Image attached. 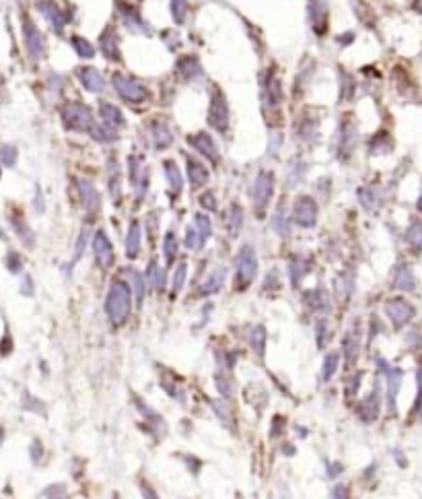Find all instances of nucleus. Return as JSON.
I'll use <instances>...</instances> for the list:
<instances>
[{
    "label": "nucleus",
    "mask_w": 422,
    "mask_h": 499,
    "mask_svg": "<svg viewBox=\"0 0 422 499\" xmlns=\"http://www.w3.org/2000/svg\"><path fill=\"white\" fill-rule=\"evenodd\" d=\"M235 268H237V287L239 289H248L253 283L255 275H257V256L252 246H243L237 254L235 260Z\"/></svg>",
    "instance_id": "7ed1b4c3"
},
{
    "label": "nucleus",
    "mask_w": 422,
    "mask_h": 499,
    "mask_svg": "<svg viewBox=\"0 0 422 499\" xmlns=\"http://www.w3.org/2000/svg\"><path fill=\"white\" fill-rule=\"evenodd\" d=\"M77 77L81 79L84 89H89V91H93V93H101V91L105 89V81H103L101 73L95 71V68H91V66H83V68L77 73Z\"/></svg>",
    "instance_id": "dca6fc26"
},
{
    "label": "nucleus",
    "mask_w": 422,
    "mask_h": 499,
    "mask_svg": "<svg viewBox=\"0 0 422 499\" xmlns=\"http://www.w3.org/2000/svg\"><path fill=\"white\" fill-rule=\"evenodd\" d=\"M391 287H393L395 291H414V289H416L414 273H412L406 264H402V266L395 270V277H393Z\"/></svg>",
    "instance_id": "a211bd4d"
},
{
    "label": "nucleus",
    "mask_w": 422,
    "mask_h": 499,
    "mask_svg": "<svg viewBox=\"0 0 422 499\" xmlns=\"http://www.w3.org/2000/svg\"><path fill=\"white\" fill-rule=\"evenodd\" d=\"M186 279H188V266H186V264H179V266L175 268V275H173V283H171V295H173V297H175L177 293L181 291V287H183Z\"/></svg>",
    "instance_id": "ea45409f"
},
{
    "label": "nucleus",
    "mask_w": 422,
    "mask_h": 499,
    "mask_svg": "<svg viewBox=\"0 0 422 499\" xmlns=\"http://www.w3.org/2000/svg\"><path fill=\"white\" fill-rule=\"evenodd\" d=\"M209 124L216 132H227L229 130V106L225 95L214 89L211 97V106H209Z\"/></svg>",
    "instance_id": "39448f33"
},
{
    "label": "nucleus",
    "mask_w": 422,
    "mask_h": 499,
    "mask_svg": "<svg viewBox=\"0 0 422 499\" xmlns=\"http://www.w3.org/2000/svg\"><path fill=\"white\" fill-rule=\"evenodd\" d=\"M309 17H311V27L315 29L317 36H322L328 27V10L319 0H313L309 6Z\"/></svg>",
    "instance_id": "f3484780"
},
{
    "label": "nucleus",
    "mask_w": 422,
    "mask_h": 499,
    "mask_svg": "<svg viewBox=\"0 0 422 499\" xmlns=\"http://www.w3.org/2000/svg\"><path fill=\"white\" fill-rule=\"evenodd\" d=\"M165 175H167V182L169 186H171V192L173 194H179L181 192V188H183V180H181V173H179V169H177V166L173 164V161H165Z\"/></svg>",
    "instance_id": "cd10ccee"
},
{
    "label": "nucleus",
    "mask_w": 422,
    "mask_h": 499,
    "mask_svg": "<svg viewBox=\"0 0 422 499\" xmlns=\"http://www.w3.org/2000/svg\"><path fill=\"white\" fill-rule=\"evenodd\" d=\"M101 48L110 60H120V48H118V36L114 31H107L101 38Z\"/></svg>",
    "instance_id": "c85d7f7f"
},
{
    "label": "nucleus",
    "mask_w": 422,
    "mask_h": 499,
    "mask_svg": "<svg viewBox=\"0 0 422 499\" xmlns=\"http://www.w3.org/2000/svg\"><path fill=\"white\" fill-rule=\"evenodd\" d=\"M381 411V396H379V384H375V390L361 403L359 407V417L361 421L365 423H373L377 417H379Z\"/></svg>",
    "instance_id": "ddd939ff"
},
{
    "label": "nucleus",
    "mask_w": 422,
    "mask_h": 499,
    "mask_svg": "<svg viewBox=\"0 0 422 499\" xmlns=\"http://www.w3.org/2000/svg\"><path fill=\"white\" fill-rule=\"evenodd\" d=\"M177 73H179L186 81H192V79H196V77L202 75V68H200V64H198V60H196L194 56H186V58H181V60L177 62Z\"/></svg>",
    "instance_id": "5701e85b"
},
{
    "label": "nucleus",
    "mask_w": 422,
    "mask_h": 499,
    "mask_svg": "<svg viewBox=\"0 0 422 499\" xmlns=\"http://www.w3.org/2000/svg\"><path fill=\"white\" fill-rule=\"evenodd\" d=\"M114 87L120 93V97L130 101V103H140L149 97V91L142 85L128 79L124 75H114Z\"/></svg>",
    "instance_id": "0eeeda50"
},
{
    "label": "nucleus",
    "mask_w": 422,
    "mask_h": 499,
    "mask_svg": "<svg viewBox=\"0 0 422 499\" xmlns=\"http://www.w3.org/2000/svg\"><path fill=\"white\" fill-rule=\"evenodd\" d=\"M79 192H81V201H83L84 208L91 215H97L99 208H101V198H99L97 188L91 182H79Z\"/></svg>",
    "instance_id": "2eb2a0df"
},
{
    "label": "nucleus",
    "mask_w": 422,
    "mask_h": 499,
    "mask_svg": "<svg viewBox=\"0 0 422 499\" xmlns=\"http://www.w3.org/2000/svg\"><path fill=\"white\" fill-rule=\"evenodd\" d=\"M200 205L206 208V210H216V207H218V205H216V198H214L212 192H206V194L200 196Z\"/></svg>",
    "instance_id": "09e8293b"
},
{
    "label": "nucleus",
    "mask_w": 422,
    "mask_h": 499,
    "mask_svg": "<svg viewBox=\"0 0 422 499\" xmlns=\"http://www.w3.org/2000/svg\"><path fill=\"white\" fill-rule=\"evenodd\" d=\"M132 308V291L124 281H114L105 297V312L114 328H120L130 316Z\"/></svg>",
    "instance_id": "f257e3e1"
},
{
    "label": "nucleus",
    "mask_w": 422,
    "mask_h": 499,
    "mask_svg": "<svg viewBox=\"0 0 422 499\" xmlns=\"http://www.w3.org/2000/svg\"><path fill=\"white\" fill-rule=\"evenodd\" d=\"M171 10H173V19H175L177 23H183L186 10H188V0H173Z\"/></svg>",
    "instance_id": "c03bdc74"
},
{
    "label": "nucleus",
    "mask_w": 422,
    "mask_h": 499,
    "mask_svg": "<svg viewBox=\"0 0 422 499\" xmlns=\"http://www.w3.org/2000/svg\"><path fill=\"white\" fill-rule=\"evenodd\" d=\"M379 370H383L385 377H387V405H389V411L395 413V398H398V392H400V386H402L404 372L400 368L387 366L385 359H379Z\"/></svg>",
    "instance_id": "1a4fd4ad"
},
{
    "label": "nucleus",
    "mask_w": 422,
    "mask_h": 499,
    "mask_svg": "<svg viewBox=\"0 0 422 499\" xmlns=\"http://www.w3.org/2000/svg\"><path fill=\"white\" fill-rule=\"evenodd\" d=\"M416 207H419V210H422V194L421 198H419V203H416Z\"/></svg>",
    "instance_id": "6e6d98bb"
},
{
    "label": "nucleus",
    "mask_w": 422,
    "mask_h": 499,
    "mask_svg": "<svg viewBox=\"0 0 422 499\" xmlns=\"http://www.w3.org/2000/svg\"><path fill=\"white\" fill-rule=\"evenodd\" d=\"M190 145H192L200 155H204L206 159H211L212 164L218 161V149H216L214 140L211 138V134L198 132L196 136H190Z\"/></svg>",
    "instance_id": "4468645a"
},
{
    "label": "nucleus",
    "mask_w": 422,
    "mask_h": 499,
    "mask_svg": "<svg viewBox=\"0 0 422 499\" xmlns=\"http://www.w3.org/2000/svg\"><path fill=\"white\" fill-rule=\"evenodd\" d=\"M252 347L259 357H264V351H266V328L264 326H255L253 328Z\"/></svg>",
    "instance_id": "58836bf2"
},
{
    "label": "nucleus",
    "mask_w": 422,
    "mask_h": 499,
    "mask_svg": "<svg viewBox=\"0 0 422 499\" xmlns=\"http://www.w3.org/2000/svg\"><path fill=\"white\" fill-rule=\"evenodd\" d=\"M177 249H179V246H177V240H175V236L169 231L167 236H165V240H163V254H165L167 262H173V260H175V256H177Z\"/></svg>",
    "instance_id": "a19ab883"
},
{
    "label": "nucleus",
    "mask_w": 422,
    "mask_h": 499,
    "mask_svg": "<svg viewBox=\"0 0 422 499\" xmlns=\"http://www.w3.org/2000/svg\"><path fill=\"white\" fill-rule=\"evenodd\" d=\"M361 375L363 374L354 375V377L346 384V394H348V396H354V394H356V390H359V386H361Z\"/></svg>",
    "instance_id": "8fccbe9b"
},
{
    "label": "nucleus",
    "mask_w": 422,
    "mask_h": 499,
    "mask_svg": "<svg viewBox=\"0 0 422 499\" xmlns=\"http://www.w3.org/2000/svg\"><path fill=\"white\" fill-rule=\"evenodd\" d=\"M293 221L301 227H313L317 223V205L311 196H299L293 205Z\"/></svg>",
    "instance_id": "6e6552de"
},
{
    "label": "nucleus",
    "mask_w": 422,
    "mask_h": 499,
    "mask_svg": "<svg viewBox=\"0 0 422 499\" xmlns=\"http://www.w3.org/2000/svg\"><path fill=\"white\" fill-rule=\"evenodd\" d=\"M338 366H340V355H338V353H330V355H326L324 370H322V377H324V382H328V379H332V377H334Z\"/></svg>",
    "instance_id": "4c0bfd02"
},
{
    "label": "nucleus",
    "mask_w": 422,
    "mask_h": 499,
    "mask_svg": "<svg viewBox=\"0 0 422 499\" xmlns=\"http://www.w3.org/2000/svg\"><path fill=\"white\" fill-rule=\"evenodd\" d=\"M101 118H103L105 124L112 126V128H118V126L124 124L122 112L116 106H112V103H101Z\"/></svg>",
    "instance_id": "393cba45"
},
{
    "label": "nucleus",
    "mask_w": 422,
    "mask_h": 499,
    "mask_svg": "<svg viewBox=\"0 0 422 499\" xmlns=\"http://www.w3.org/2000/svg\"><path fill=\"white\" fill-rule=\"evenodd\" d=\"M334 496H336V498H340V496H344V498H346V489H340V487H338L336 493H334Z\"/></svg>",
    "instance_id": "5fc2aeb1"
},
{
    "label": "nucleus",
    "mask_w": 422,
    "mask_h": 499,
    "mask_svg": "<svg viewBox=\"0 0 422 499\" xmlns=\"http://www.w3.org/2000/svg\"><path fill=\"white\" fill-rule=\"evenodd\" d=\"M309 270H311V264H309V260H307V258H301V256L293 258V260H291V264H289L291 285H293V287H299V285L303 283V279H305V275H307Z\"/></svg>",
    "instance_id": "aec40b11"
},
{
    "label": "nucleus",
    "mask_w": 422,
    "mask_h": 499,
    "mask_svg": "<svg viewBox=\"0 0 422 499\" xmlns=\"http://www.w3.org/2000/svg\"><path fill=\"white\" fill-rule=\"evenodd\" d=\"M315 134H317V120L313 118V120H305L303 122V126H301V136L305 138V140H309V138H315Z\"/></svg>",
    "instance_id": "a18cd8bd"
},
{
    "label": "nucleus",
    "mask_w": 422,
    "mask_h": 499,
    "mask_svg": "<svg viewBox=\"0 0 422 499\" xmlns=\"http://www.w3.org/2000/svg\"><path fill=\"white\" fill-rule=\"evenodd\" d=\"M274 194V175L270 171H259L253 184V207L257 210V217L264 215Z\"/></svg>",
    "instance_id": "20e7f679"
},
{
    "label": "nucleus",
    "mask_w": 422,
    "mask_h": 499,
    "mask_svg": "<svg viewBox=\"0 0 422 499\" xmlns=\"http://www.w3.org/2000/svg\"><path fill=\"white\" fill-rule=\"evenodd\" d=\"M144 279H146V283L153 285L157 291H163V289H165V273L157 266V262H151V266H149Z\"/></svg>",
    "instance_id": "bb28decb"
},
{
    "label": "nucleus",
    "mask_w": 422,
    "mask_h": 499,
    "mask_svg": "<svg viewBox=\"0 0 422 499\" xmlns=\"http://www.w3.org/2000/svg\"><path fill=\"white\" fill-rule=\"evenodd\" d=\"M289 229H291V225H289L287 212H285V208L280 205L278 212L274 215V231H276L280 238H287V236H289Z\"/></svg>",
    "instance_id": "e433bc0d"
},
{
    "label": "nucleus",
    "mask_w": 422,
    "mask_h": 499,
    "mask_svg": "<svg viewBox=\"0 0 422 499\" xmlns=\"http://www.w3.org/2000/svg\"><path fill=\"white\" fill-rule=\"evenodd\" d=\"M153 136H155L157 149H167L169 145L173 143V134H171L167 124H163V122H155L153 124Z\"/></svg>",
    "instance_id": "a878e982"
},
{
    "label": "nucleus",
    "mask_w": 422,
    "mask_h": 499,
    "mask_svg": "<svg viewBox=\"0 0 422 499\" xmlns=\"http://www.w3.org/2000/svg\"><path fill=\"white\" fill-rule=\"evenodd\" d=\"M140 240H142V231H140V223L132 221L126 236V256L128 258H136L140 252Z\"/></svg>",
    "instance_id": "412c9836"
},
{
    "label": "nucleus",
    "mask_w": 422,
    "mask_h": 499,
    "mask_svg": "<svg viewBox=\"0 0 422 499\" xmlns=\"http://www.w3.org/2000/svg\"><path fill=\"white\" fill-rule=\"evenodd\" d=\"M342 351H344V357L348 361V366H352L359 357V351H361V342H359V336L354 333H348L344 336V342H342Z\"/></svg>",
    "instance_id": "b1692460"
},
{
    "label": "nucleus",
    "mask_w": 422,
    "mask_h": 499,
    "mask_svg": "<svg viewBox=\"0 0 422 499\" xmlns=\"http://www.w3.org/2000/svg\"><path fill=\"white\" fill-rule=\"evenodd\" d=\"M25 45H27V54H29V58L31 60H40L43 56V52H45V42H43V36L42 31L36 27V23L33 21H25Z\"/></svg>",
    "instance_id": "9d476101"
},
{
    "label": "nucleus",
    "mask_w": 422,
    "mask_h": 499,
    "mask_svg": "<svg viewBox=\"0 0 422 499\" xmlns=\"http://www.w3.org/2000/svg\"><path fill=\"white\" fill-rule=\"evenodd\" d=\"M73 43H75V50L81 58H93L95 56V48L84 38H73Z\"/></svg>",
    "instance_id": "79ce46f5"
},
{
    "label": "nucleus",
    "mask_w": 422,
    "mask_h": 499,
    "mask_svg": "<svg viewBox=\"0 0 422 499\" xmlns=\"http://www.w3.org/2000/svg\"><path fill=\"white\" fill-rule=\"evenodd\" d=\"M416 382H419V396H416V403H414V413H416L419 417H422V366L419 368Z\"/></svg>",
    "instance_id": "de8ad7c7"
},
{
    "label": "nucleus",
    "mask_w": 422,
    "mask_h": 499,
    "mask_svg": "<svg viewBox=\"0 0 422 499\" xmlns=\"http://www.w3.org/2000/svg\"><path fill=\"white\" fill-rule=\"evenodd\" d=\"M120 8H122V13H124V17H126V25L130 29H146L144 21L140 19V15H138L130 4H124V2H122Z\"/></svg>",
    "instance_id": "c9c22d12"
},
{
    "label": "nucleus",
    "mask_w": 422,
    "mask_h": 499,
    "mask_svg": "<svg viewBox=\"0 0 422 499\" xmlns=\"http://www.w3.org/2000/svg\"><path fill=\"white\" fill-rule=\"evenodd\" d=\"M305 305L311 312H326V310H330V297L326 291L313 289V291L305 293Z\"/></svg>",
    "instance_id": "4be33fe9"
},
{
    "label": "nucleus",
    "mask_w": 422,
    "mask_h": 499,
    "mask_svg": "<svg viewBox=\"0 0 422 499\" xmlns=\"http://www.w3.org/2000/svg\"><path fill=\"white\" fill-rule=\"evenodd\" d=\"M64 487L62 485H56V487H47V489H43L42 496H45V498H60V496H64Z\"/></svg>",
    "instance_id": "603ef678"
},
{
    "label": "nucleus",
    "mask_w": 422,
    "mask_h": 499,
    "mask_svg": "<svg viewBox=\"0 0 422 499\" xmlns=\"http://www.w3.org/2000/svg\"><path fill=\"white\" fill-rule=\"evenodd\" d=\"M359 134H356V126L354 122H344L340 130V143H338V155L340 159H348L356 147Z\"/></svg>",
    "instance_id": "f8f14e48"
},
{
    "label": "nucleus",
    "mask_w": 422,
    "mask_h": 499,
    "mask_svg": "<svg viewBox=\"0 0 422 499\" xmlns=\"http://www.w3.org/2000/svg\"><path fill=\"white\" fill-rule=\"evenodd\" d=\"M40 10L43 13V17L52 23V27L60 34L62 31V13L52 4V2H45V4H40Z\"/></svg>",
    "instance_id": "c756f323"
},
{
    "label": "nucleus",
    "mask_w": 422,
    "mask_h": 499,
    "mask_svg": "<svg viewBox=\"0 0 422 499\" xmlns=\"http://www.w3.org/2000/svg\"><path fill=\"white\" fill-rule=\"evenodd\" d=\"M31 454H33V462H40V458H42V446H40V442H33Z\"/></svg>",
    "instance_id": "864d4df0"
},
{
    "label": "nucleus",
    "mask_w": 422,
    "mask_h": 499,
    "mask_svg": "<svg viewBox=\"0 0 422 499\" xmlns=\"http://www.w3.org/2000/svg\"><path fill=\"white\" fill-rule=\"evenodd\" d=\"M60 116H62V122L68 130L86 132L95 126L91 110L83 103H64L62 110H60Z\"/></svg>",
    "instance_id": "f03ea898"
},
{
    "label": "nucleus",
    "mask_w": 422,
    "mask_h": 499,
    "mask_svg": "<svg viewBox=\"0 0 422 499\" xmlns=\"http://www.w3.org/2000/svg\"><path fill=\"white\" fill-rule=\"evenodd\" d=\"M356 194H359L361 205L367 208V210H375V208H379L381 198L379 194L375 192V188H361Z\"/></svg>",
    "instance_id": "2f4dec72"
},
{
    "label": "nucleus",
    "mask_w": 422,
    "mask_h": 499,
    "mask_svg": "<svg viewBox=\"0 0 422 499\" xmlns=\"http://www.w3.org/2000/svg\"><path fill=\"white\" fill-rule=\"evenodd\" d=\"M188 175H190V184L194 190L202 188L209 182V169L196 159H188Z\"/></svg>",
    "instance_id": "6ab92c4d"
},
{
    "label": "nucleus",
    "mask_w": 422,
    "mask_h": 499,
    "mask_svg": "<svg viewBox=\"0 0 422 499\" xmlns=\"http://www.w3.org/2000/svg\"><path fill=\"white\" fill-rule=\"evenodd\" d=\"M385 314H387V318L391 320V324L395 328H402V326H406L414 318L416 310L404 297H393V299H389L385 303Z\"/></svg>",
    "instance_id": "423d86ee"
},
{
    "label": "nucleus",
    "mask_w": 422,
    "mask_h": 499,
    "mask_svg": "<svg viewBox=\"0 0 422 499\" xmlns=\"http://www.w3.org/2000/svg\"><path fill=\"white\" fill-rule=\"evenodd\" d=\"M15 157H17L15 149H13V147H4V151H2V161H4V166H13V164H15Z\"/></svg>",
    "instance_id": "3c124183"
},
{
    "label": "nucleus",
    "mask_w": 422,
    "mask_h": 499,
    "mask_svg": "<svg viewBox=\"0 0 422 499\" xmlns=\"http://www.w3.org/2000/svg\"><path fill=\"white\" fill-rule=\"evenodd\" d=\"M406 240L408 244L412 246L414 252H421L422 249V223L421 221H412L408 231H406Z\"/></svg>",
    "instance_id": "72a5a7b5"
},
{
    "label": "nucleus",
    "mask_w": 422,
    "mask_h": 499,
    "mask_svg": "<svg viewBox=\"0 0 422 499\" xmlns=\"http://www.w3.org/2000/svg\"><path fill=\"white\" fill-rule=\"evenodd\" d=\"M130 277H132V283L136 287V299H138V305L142 303V297H144V285H146V279L144 275H140L138 270H130Z\"/></svg>",
    "instance_id": "37998d69"
},
{
    "label": "nucleus",
    "mask_w": 422,
    "mask_h": 499,
    "mask_svg": "<svg viewBox=\"0 0 422 499\" xmlns=\"http://www.w3.org/2000/svg\"><path fill=\"white\" fill-rule=\"evenodd\" d=\"M421 10H422V2H421Z\"/></svg>",
    "instance_id": "4d7b16f0"
},
{
    "label": "nucleus",
    "mask_w": 422,
    "mask_h": 499,
    "mask_svg": "<svg viewBox=\"0 0 422 499\" xmlns=\"http://www.w3.org/2000/svg\"><path fill=\"white\" fill-rule=\"evenodd\" d=\"M227 227H229V231H231L233 238L241 231V227H243V210H241L239 205H233V207H231V212L227 215Z\"/></svg>",
    "instance_id": "7c9ffc66"
},
{
    "label": "nucleus",
    "mask_w": 422,
    "mask_h": 499,
    "mask_svg": "<svg viewBox=\"0 0 422 499\" xmlns=\"http://www.w3.org/2000/svg\"><path fill=\"white\" fill-rule=\"evenodd\" d=\"M93 254L103 268H110L114 264V248H112V242L107 240L103 229L95 231V236H93Z\"/></svg>",
    "instance_id": "9b49d317"
},
{
    "label": "nucleus",
    "mask_w": 422,
    "mask_h": 499,
    "mask_svg": "<svg viewBox=\"0 0 422 499\" xmlns=\"http://www.w3.org/2000/svg\"><path fill=\"white\" fill-rule=\"evenodd\" d=\"M194 223H196V231H198V236H200V244L204 246V242L211 238L212 233L211 217H206V215H196V217H194Z\"/></svg>",
    "instance_id": "f704fd0d"
},
{
    "label": "nucleus",
    "mask_w": 422,
    "mask_h": 499,
    "mask_svg": "<svg viewBox=\"0 0 422 499\" xmlns=\"http://www.w3.org/2000/svg\"><path fill=\"white\" fill-rule=\"evenodd\" d=\"M186 246H188L190 249H198L200 246H202L196 227H188V231H186Z\"/></svg>",
    "instance_id": "49530a36"
},
{
    "label": "nucleus",
    "mask_w": 422,
    "mask_h": 499,
    "mask_svg": "<svg viewBox=\"0 0 422 499\" xmlns=\"http://www.w3.org/2000/svg\"><path fill=\"white\" fill-rule=\"evenodd\" d=\"M223 283H225V270H216L214 275H211L209 279H206V283L198 289V293L204 297V295H212V293H216L220 287H223Z\"/></svg>",
    "instance_id": "473e14b6"
}]
</instances>
